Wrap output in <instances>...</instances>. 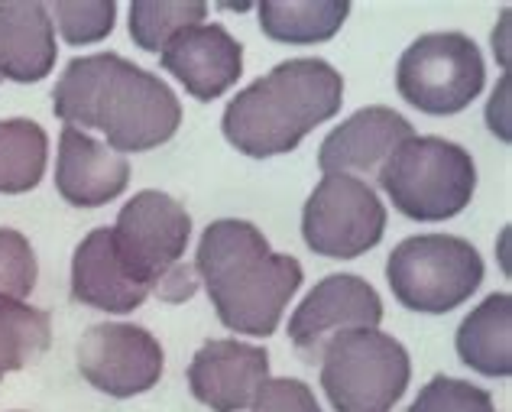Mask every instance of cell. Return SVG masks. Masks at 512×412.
I'll use <instances>...</instances> for the list:
<instances>
[{"mask_svg":"<svg viewBox=\"0 0 512 412\" xmlns=\"http://www.w3.org/2000/svg\"><path fill=\"white\" fill-rule=\"evenodd\" d=\"M114 247L133 279L163 302L195 296L198 273L182 260L192 241V218L172 195L143 189L120 208L114 221Z\"/></svg>","mask_w":512,"mask_h":412,"instance_id":"cell-4","label":"cell"},{"mask_svg":"<svg viewBox=\"0 0 512 412\" xmlns=\"http://www.w3.org/2000/svg\"><path fill=\"white\" fill-rule=\"evenodd\" d=\"M487 82L477 43L464 33H425L396 65L399 98L431 117L467 111Z\"/></svg>","mask_w":512,"mask_h":412,"instance_id":"cell-8","label":"cell"},{"mask_svg":"<svg viewBox=\"0 0 512 412\" xmlns=\"http://www.w3.org/2000/svg\"><path fill=\"white\" fill-rule=\"evenodd\" d=\"M49 17L69 46H91L114 33L117 4L114 0H56L49 7Z\"/></svg>","mask_w":512,"mask_h":412,"instance_id":"cell-23","label":"cell"},{"mask_svg":"<svg viewBox=\"0 0 512 412\" xmlns=\"http://www.w3.org/2000/svg\"><path fill=\"white\" fill-rule=\"evenodd\" d=\"M39 263L26 234L0 228V296L26 299L36 289Z\"/></svg>","mask_w":512,"mask_h":412,"instance_id":"cell-25","label":"cell"},{"mask_svg":"<svg viewBox=\"0 0 512 412\" xmlns=\"http://www.w3.org/2000/svg\"><path fill=\"white\" fill-rule=\"evenodd\" d=\"M52 114L85 134L101 130L104 143L120 156L156 150L182 124L175 91L117 52H94L65 65L52 91Z\"/></svg>","mask_w":512,"mask_h":412,"instance_id":"cell-1","label":"cell"},{"mask_svg":"<svg viewBox=\"0 0 512 412\" xmlns=\"http://www.w3.org/2000/svg\"><path fill=\"white\" fill-rule=\"evenodd\" d=\"M0 82H4V78H0Z\"/></svg>","mask_w":512,"mask_h":412,"instance_id":"cell-27","label":"cell"},{"mask_svg":"<svg viewBox=\"0 0 512 412\" xmlns=\"http://www.w3.org/2000/svg\"><path fill=\"white\" fill-rule=\"evenodd\" d=\"M130 163L104 140L65 127L56 156V192L75 208H101L127 192Z\"/></svg>","mask_w":512,"mask_h":412,"instance_id":"cell-15","label":"cell"},{"mask_svg":"<svg viewBox=\"0 0 512 412\" xmlns=\"http://www.w3.org/2000/svg\"><path fill=\"white\" fill-rule=\"evenodd\" d=\"M457 357L483 377L512 374V296L493 292L470 312L454 338Z\"/></svg>","mask_w":512,"mask_h":412,"instance_id":"cell-18","label":"cell"},{"mask_svg":"<svg viewBox=\"0 0 512 412\" xmlns=\"http://www.w3.org/2000/svg\"><path fill=\"white\" fill-rule=\"evenodd\" d=\"M52 344L49 312L0 296V380L39 361Z\"/></svg>","mask_w":512,"mask_h":412,"instance_id":"cell-21","label":"cell"},{"mask_svg":"<svg viewBox=\"0 0 512 412\" xmlns=\"http://www.w3.org/2000/svg\"><path fill=\"white\" fill-rule=\"evenodd\" d=\"M269 380V354L260 344L218 338L201 344L188 364V390L211 412L250 409L253 396Z\"/></svg>","mask_w":512,"mask_h":412,"instance_id":"cell-12","label":"cell"},{"mask_svg":"<svg viewBox=\"0 0 512 412\" xmlns=\"http://www.w3.org/2000/svg\"><path fill=\"white\" fill-rule=\"evenodd\" d=\"M386 283L409 312L448 315L480 289L483 257L464 237L415 234L389 254Z\"/></svg>","mask_w":512,"mask_h":412,"instance_id":"cell-7","label":"cell"},{"mask_svg":"<svg viewBox=\"0 0 512 412\" xmlns=\"http://www.w3.org/2000/svg\"><path fill=\"white\" fill-rule=\"evenodd\" d=\"M383 299L363 276L331 273L299 302L289 318V341L302 361H321L325 344L350 328H380Z\"/></svg>","mask_w":512,"mask_h":412,"instance_id":"cell-11","label":"cell"},{"mask_svg":"<svg viewBox=\"0 0 512 412\" xmlns=\"http://www.w3.org/2000/svg\"><path fill=\"white\" fill-rule=\"evenodd\" d=\"M409 412H496L493 396L457 377H431L415 396Z\"/></svg>","mask_w":512,"mask_h":412,"instance_id":"cell-24","label":"cell"},{"mask_svg":"<svg viewBox=\"0 0 512 412\" xmlns=\"http://www.w3.org/2000/svg\"><path fill=\"white\" fill-rule=\"evenodd\" d=\"M208 4L201 0H133L130 4V39L143 52H163L169 39L185 26L205 23Z\"/></svg>","mask_w":512,"mask_h":412,"instance_id":"cell-22","label":"cell"},{"mask_svg":"<svg viewBox=\"0 0 512 412\" xmlns=\"http://www.w3.org/2000/svg\"><path fill=\"white\" fill-rule=\"evenodd\" d=\"M153 292L133 279L114 247L111 228H94L75 247L72 257V299L88 309L127 315L150 299Z\"/></svg>","mask_w":512,"mask_h":412,"instance_id":"cell-16","label":"cell"},{"mask_svg":"<svg viewBox=\"0 0 512 412\" xmlns=\"http://www.w3.org/2000/svg\"><path fill=\"white\" fill-rule=\"evenodd\" d=\"M415 137L412 124L393 108H360L341 127H334L318 150L325 176H376L396 153L399 143Z\"/></svg>","mask_w":512,"mask_h":412,"instance_id":"cell-14","label":"cell"},{"mask_svg":"<svg viewBox=\"0 0 512 412\" xmlns=\"http://www.w3.org/2000/svg\"><path fill=\"white\" fill-rule=\"evenodd\" d=\"M49 137L30 117L0 121V195L33 192L46 176Z\"/></svg>","mask_w":512,"mask_h":412,"instance_id":"cell-20","label":"cell"},{"mask_svg":"<svg viewBox=\"0 0 512 412\" xmlns=\"http://www.w3.org/2000/svg\"><path fill=\"white\" fill-rule=\"evenodd\" d=\"M260 30L289 46H315L338 36L350 17L347 0H263L256 7Z\"/></svg>","mask_w":512,"mask_h":412,"instance_id":"cell-19","label":"cell"},{"mask_svg":"<svg viewBox=\"0 0 512 412\" xmlns=\"http://www.w3.org/2000/svg\"><path fill=\"white\" fill-rule=\"evenodd\" d=\"M344 78L325 59H289L237 91L224 108L221 130L237 153L269 159L292 153L318 124L338 117Z\"/></svg>","mask_w":512,"mask_h":412,"instance_id":"cell-3","label":"cell"},{"mask_svg":"<svg viewBox=\"0 0 512 412\" xmlns=\"http://www.w3.org/2000/svg\"><path fill=\"white\" fill-rule=\"evenodd\" d=\"M195 273L221 325L247 338H269L282 322L305 270L289 254H273L263 231L250 221H211L198 241Z\"/></svg>","mask_w":512,"mask_h":412,"instance_id":"cell-2","label":"cell"},{"mask_svg":"<svg viewBox=\"0 0 512 412\" xmlns=\"http://www.w3.org/2000/svg\"><path fill=\"white\" fill-rule=\"evenodd\" d=\"M389 202L412 221H448L477 192V166L461 143L444 137H409L376 172Z\"/></svg>","mask_w":512,"mask_h":412,"instance_id":"cell-5","label":"cell"},{"mask_svg":"<svg viewBox=\"0 0 512 412\" xmlns=\"http://www.w3.org/2000/svg\"><path fill=\"white\" fill-rule=\"evenodd\" d=\"M386 234V205L357 176H325L302 208V237L312 254L357 260Z\"/></svg>","mask_w":512,"mask_h":412,"instance_id":"cell-9","label":"cell"},{"mask_svg":"<svg viewBox=\"0 0 512 412\" xmlns=\"http://www.w3.org/2000/svg\"><path fill=\"white\" fill-rule=\"evenodd\" d=\"M56 56V23L46 4H0V78L36 85L56 69Z\"/></svg>","mask_w":512,"mask_h":412,"instance_id":"cell-17","label":"cell"},{"mask_svg":"<svg viewBox=\"0 0 512 412\" xmlns=\"http://www.w3.org/2000/svg\"><path fill=\"white\" fill-rule=\"evenodd\" d=\"M321 390L334 412H393L412 380L402 344L380 328H350L321 351Z\"/></svg>","mask_w":512,"mask_h":412,"instance_id":"cell-6","label":"cell"},{"mask_svg":"<svg viewBox=\"0 0 512 412\" xmlns=\"http://www.w3.org/2000/svg\"><path fill=\"white\" fill-rule=\"evenodd\" d=\"M166 370V354L159 338L130 322H101L85 331L78 344V374L94 390L130 400L150 393Z\"/></svg>","mask_w":512,"mask_h":412,"instance_id":"cell-10","label":"cell"},{"mask_svg":"<svg viewBox=\"0 0 512 412\" xmlns=\"http://www.w3.org/2000/svg\"><path fill=\"white\" fill-rule=\"evenodd\" d=\"M250 412H321L315 390L295 377H269L253 396Z\"/></svg>","mask_w":512,"mask_h":412,"instance_id":"cell-26","label":"cell"},{"mask_svg":"<svg viewBox=\"0 0 512 412\" xmlns=\"http://www.w3.org/2000/svg\"><path fill=\"white\" fill-rule=\"evenodd\" d=\"M159 62L195 101H214L244 75V46L221 23H195L169 39Z\"/></svg>","mask_w":512,"mask_h":412,"instance_id":"cell-13","label":"cell"}]
</instances>
